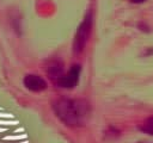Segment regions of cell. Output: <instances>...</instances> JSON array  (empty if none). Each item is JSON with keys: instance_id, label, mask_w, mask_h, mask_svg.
<instances>
[{"instance_id": "obj_1", "label": "cell", "mask_w": 153, "mask_h": 143, "mask_svg": "<svg viewBox=\"0 0 153 143\" xmlns=\"http://www.w3.org/2000/svg\"><path fill=\"white\" fill-rule=\"evenodd\" d=\"M56 116L67 125H82L88 117V105L84 100L61 99L54 104Z\"/></svg>"}, {"instance_id": "obj_2", "label": "cell", "mask_w": 153, "mask_h": 143, "mask_svg": "<svg viewBox=\"0 0 153 143\" xmlns=\"http://www.w3.org/2000/svg\"><path fill=\"white\" fill-rule=\"evenodd\" d=\"M91 24H92V19H91V15L88 14L76 31L74 43H73L74 52H81L84 50L85 44H86L88 36H90V32H91Z\"/></svg>"}, {"instance_id": "obj_3", "label": "cell", "mask_w": 153, "mask_h": 143, "mask_svg": "<svg viewBox=\"0 0 153 143\" xmlns=\"http://www.w3.org/2000/svg\"><path fill=\"white\" fill-rule=\"evenodd\" d=\"M79 74H80V67L79 66H73L66 75H62L57 80L59 86L65 87V88H72V87H74L76 85V82H78Z\"/></svg>"}, {"instance_id": "obj_4", "label": "cell", "mask_w": 153, "mask_h": 143, "mask_svg": "<svg viewBox=\"0 0 153 143\" xmlns=\"http://www.w3.org/2000/svg\"><path fill=\"white\" fill-rule=\"evenodd\" d=\"M24 85L27 89L32 92H41L47 87V82L37 75H26L24 77Z\"/></svg>"}, {"instance_id": "obj_5", "label": "cell", "mask_w": 153, "mask_h": 143, "mask_svg": "<svg viewBox=\"0 0 153 143\" xmlns=\"http://www.w3.org/2000/svg\"><path fill=\"white\" fill-rule=\"evenodd\" d=\"M140 129H141L143 132L148 133V135H153V116L149 117L148 119H146L145 123L141 125Z\"/></svg>"}, {"instance_id": "obj_6", "label": "cell", "mask_w": 153, "mask_h": 143, "mask_svg": "<svg viewBox=\"0 0 153 143\" xmlns=\"http://www.w3.org/2000/svg\"><path fill=\"white\" fill-rule=\"evenodd\" d=\"M131 2H134V4H140V2H143L145 0H130Z\"/></svg>"}]
</instances>
